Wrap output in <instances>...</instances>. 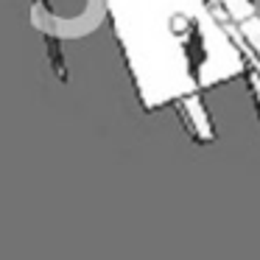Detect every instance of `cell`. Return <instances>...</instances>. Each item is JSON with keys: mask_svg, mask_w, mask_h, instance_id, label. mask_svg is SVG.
<instances>
[{"mask_svg": "<svg viewBox=\"0 0 260 260\" xmlns=\"http://www.w3.org/2000/svg\"><path fill=\"white\" fill-rule=\"evenodd\" d=\"M249 84H252L254 101H257V109H260V70H257V73H249Z\"/></svg>", "mask_w": 260, "mask_h": 260, "instance_id": "obj_2", "label": "cell"}, {"mask_svg": "<svg viewBox=\"0 0 260 260\" xmlns=\"http://www.w3.org/2000/svg\"><path fill=\"white\" fill-rule=\"evenodd\" d=\"M238 31L243 34V40H246V45L254 51V56H257L260 62V17L257 14H249V17H243L241 23H235Z\"/></svg>", "mask_w": 260, "mask_h": 260, "instance_id": "obj_1", "label": "cell"}]
</instances>
